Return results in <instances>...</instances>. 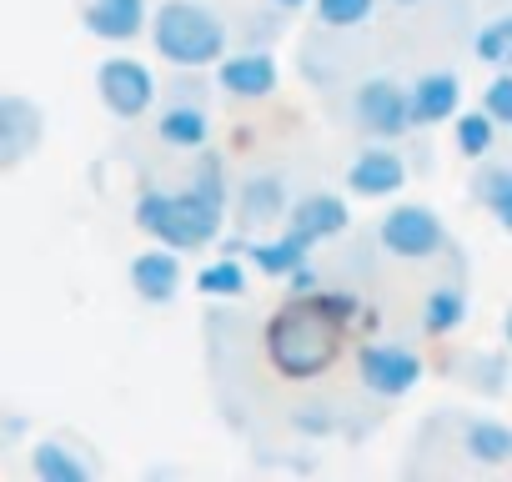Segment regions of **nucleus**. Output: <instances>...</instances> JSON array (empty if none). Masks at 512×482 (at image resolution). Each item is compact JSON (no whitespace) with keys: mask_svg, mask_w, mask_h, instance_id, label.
<instances>
[{"mask_svg":"<svg viewBox=\"0 0 512 482\" xmlns=\"http://www.w3.org/2000/svg\"><path fill=\"white\" fill-rule=\"evenodd\" d=\"M176 101H196V106H206V81H201L196 71H186V76H181V91H176Z\"/></svg>","mask_w":512,"mask_h":482,"instance_id":"nucleus-31","label":"nucleus"},{"mask_svg":"<svg viewBox=\"0 0 512 482\" xmlns=\"http://www.w3.org/2000/svg\"><path fill=\"white\" fill-rule=\"evenodd\" d=\"M181 282H186V272H181V252L166 247V241H161V247H151V252H141V257L131 262V292H136L141 302H151V307L176 302Z\"/></svg>","mask_w":512,"mask_h":482,"instance_id":"nucleus-12","label":"nucleus"},{"mask_svg":"<svg viewBox=\"0 0 512 482\" xmlns=\"http://www.w3.org/2000/svg\"><path fill=\"white\" fill-rule=\"evenodd\" d=\"M292 186H287V176L282 171H251L241 186H236V196H231V211H236V226L241 231H262V226H277V221H287L292 216Z\"/></svg>","mask_w":512,"mask_h":482,"instance_id":"nucleus-8","label":"nucleus"},{"mask_svg":"<svg viewBox=\"0 0 512 482\" xmlns=\"http://www.w3.org/2000/svg\"><path fill=\"white\" fill-rule=\"evenodd\" d=\"M472 367H467V382L477 387V392H487V397H497L502 387H507V357L502 352H477V357H467Z\"/></svg>","mask_w":512,"mask_h":482,"instance_id":"nucleus-26","label":"nucleus"},{"mask_svg":"<svg viewBox=\"0 0 512 482\" xmlns=\"http://www.w3.org/2000/svg\"><path fill=\"white\" fill-rule=\"evenodd\" d=\"M387 6H397V11H412V6H427V0H387Z\"/></svg>","mask_w":512,"mask_h":482,"instance_id":"nucleus-35","label":"nucleus"},{"mask_svg":"<svg viewBox=\"0 0 512 482\" xmlns=\"http://www.w3.org/2000/svg\"><path fill=\"white\" fill-rule=\"evenodd\" d=\"M452 136H457V151H462L467 161H482V156L492 151V141H497V116H492L487 106H477V111H457Z\"/></svg>","mask_w":512,"mask_h":482,"instance_id":"nucleus-22","label":"nucleus"},{"mask_svg":"<svg viewBox=\"0 0 512 482\" xmlns=\"http://www.w3.org/2000/svg\"><path fill=\"white\" fill-rule=\"evenodd\" d=\"M96 91H101V106L116 121H136L156 106V76L136 56H106L101 71H96Z\"/></svg>","mask_w":512,"mask_h":482,"instance_id":"nucleus-7","label":"nucleus"},{"mask_svg":"<svg viewBox=\"0 0 512 482\" xmlns=\"http://www.w3.org/2000/svg\"><path fill=\"white\" fill-rule=\"evenodd\" d=\"M46 141V111L26 96H0V166H21Z\"/></svg>","mask_w":512,"mask_h":482,"instance_id":"nucleus-10","label":"nucleus"},{"mask_svg":"<svg viewBox=\"0 0 512 482\" xmlns=\"http://www.w3.org/2000/svg\"><path fill=\"white\" fill-rule=\"evenodd\" d=\"M277 11H302V6H312V0H272Z\"/></svg>","mask_w":512,"mask_h":482,"instance_id":"nucleus-33","label":"nucleus"},{"mask_svg":"<svg viewBox=\"0 0 512 482\" xmlns=\"http://www.w3.org/2000/svg\"><path fill=\"white\" fill-rule=\"evenodd\" d=\"M287 221L297 231H307L312 241H337L352 226V211H347V201L337 191H307V196H297V206H292Z\"/></svg>","mask_w":512,"mask_h":482,"instance_id":"nucleus-17","label":"nucleus"},{"mask_svg":"<svg viewBox=\"0 0 512 482\" xmlns=\"http://www.w3.org/2000/svg\"><path fill=\"white\" fill-rule=\"evenodd\" d=\"M312 247L317 241L307 236V231H297L292 221H287V231L282 236H267V241H251V252H246V262L262 272L267 282H287L297 267H307L312 262Z\"/></svg>","mask_w":512,"mask_h":482,"instance_id":"nucleus-14","label":"nucleus"},{"mask_svg":"<svg viewBox=\"0 0 512 482\" xmlns=\"http://www.w3.org/2000/svg\"><path fill=\"white\" fill-rule=\"evenodd\" d=\"M457 442L472 462L482 467H512V427L497 422V417H482V412H467L457 422Z\"/></svg>","mask_w":512,"mask_h":482,"instance_id":"nucleus-15","label":"nucleus"},{"mask_svg":"<svg viewBox=\"0 0 512 482\" xmlns=\"http://www.w3.org/2000/svg\"><path fill=\"white\" fill-rule=\"evenodd\" d=\"M312 292H322V272L307 262V267H297V272L287 277V297H312Z\"/></svg>","mask_w":512,"mask_h":482,"instance_id":"nucleus-29","label":"nucleus"},{"mask_svg":"<svg viewBox=\"0 0 512 482\" xmlns=\"http://www.w3.org/2000/svg\"><path fill=\"white\" fill-rule=\"evenodd\" d=\"M231 186H226V166L216 151H201L191 181L181 191H156L146 186L136 196V226L151 241H166L176 252H201L216 247L226 231V211H231Z\"/></svg>","mask_w":512,"mask_h":482,"instance_id":"nucleus-1","label":"nucleus"},{"mask_svg":"<svg viewBox=\"0 0 512 482\" xmlns=\"http://www.w3.org/2000/svg\"><path fill=\"white\" fill-rule=\"evenodd\" d=\"M462 111V81L452 71H427L412 81V116L417 126H442V121H457Z\"/></svg>","mask_w":512,"mask_h":482,"instance_id":"nucleus-16","label":"nucleus"},{"mask_svg":"<svg viewBox=\"0 0 512 482\" xmlns=\"http://www.w3.org/2000/svg\"><path fill=\"white\" fill-rule=\"evenodd\" d=\"M312 302H317L327 317H337L342 327H357V317H362V302H357V292H347V287H322V292H312Z\"/></svg>","mask_w":512,"mask_h":482,"instance_id":"nucleus-27","label":"nucleus"},{"mask_svg":"<svg viewBox=\"0 0 512 482\" xmlns=\"http://www.w3.org/2000/svg\"><path fill=\"white\" fill-rule=\"evenodd\" d=\"M156 136H161V146H171V151H206V141H211V116H206V106H196V101H171V106H161V116H156Z\"/></svg>","mask_w":512,"mask_h":482,"instance_id":"nucleus-19","label":"nucleus"},{"mask_svg":"<svg viewBox=\"0 0 512 482\" xmlns=\"http://www.w3.org/2000/svg\"><path fill=\"white\" fill-rule=\"evenodd\" d=\"M472 196L482 201V211L512 236V166H482L472 176Z\"/></svg>","mask_w":512,"mask_h":482,"instance_id":"nucleus-21","label":"nucleus"},{"mask_svg":"<svg viewBox=\"0 0 512 482\" xmlns=\"http://www.w3.org/2000/svg\"><path fill=\"white\" fill-rule=\"evenodd\" d=\"M377 241H382L392 257H402V262H432V257L447 252V226H442V216L432 206L402 201V206H392L382 216Z\"/></svg>","mask_w":512,"mask_h":482,"instance_id":"nucleus-4","label":"nucleus"},{"mask_svg":"<svg viewBox=\"0 0 512 482\" xmlns=\"http://www.w3.org/2000/svg\"><path fill=\"white\" fill-rule=\"evenodd\" d=\"M502 342H507V352H512V307H507V317H502Z\"/></svg>","mask_w":512,"mask_h":482,"instance_id":"nucleus-34","label":"nucleus"},{"mask_svg":"<svg viewBox=\"0 0 512 482\" xmlns=\"http://www.w3.org/2000/svg\"><path fill=\"white\" fill-rule=\"evenodd\" d=\"M201 297H246V257H216L196 272Z\"/></svg>","mask_w":512,"mask_h":482,"instance_id":"nucleus-23","label":"nucleus"},{"mask_svg":"<svg viewBox=\"0 0 512 482\" xmlns=\"http://www.w3.org/2000/svg\"><path fill=\"white\" fill-rule=\"evenodd\" d=\"M472 56H477L482 66H492V71H512V16L487 21V26L477 31V41H472Z\"/></svg>","mask_w":512,"mask_h":482,"instance_id":"nucleus-24","label":"nucleus"},{"mask_svg":"<svg viewBox=\"0 0 512 482\" xmlns=\"http://www.w3.org/2000/svg\"><path fill=\"white\" fill-rule=\"evenodd\" d=\"M81 26H86L96 41L126 46V41H136V36L151 26V11H146V0H86Z\"/></svg>","mask_w":512,"mask_h":482,"instance_id":"nucleus-13","label":"nucleus"},{"mask_svg":"<svg viewBox=\"0 0 512 482\" xmlns=\"http://www.w3.org/2000/svg\"><path fill=\"white\" fill-rule=\"evenodd\" d=\"M482 106L497 116V126H512V71H497L482 91Z\"/></svg>","mask_w":512,"mask_h":482,"instance_id":"nucleus-28","label":"nucleus"},{"mask_svg":"<svg viewBox=\"0 0 512 482\" xmlns=\"http://www.w3.org/2000/svg\"><path fill=\"white\" fill-rule=\"evenodd\" d=\"M31 472L41 482H96V462L71 437H46L31 447Z\"/></svg>","mask_w":512,"mask_h":482,"instance_id":"nucleus-18","label":"nucleus"},{"mask_svg":"<svg viewBox=\"0 0 512 482\" xmlns=\"http://www.w3.org/2000/svg\"><path fill=\"white\" fill-rule=\"evenodd\" d=\"M292 422H297V432H307V437H327V432L337 427V422H332L327 412H317V407H302Z\"/></svg>","mask_w":512,"mask_h":482,"instance_id":"nucleus-30","label":"nucleus"},{"mask_svg":"<svg viewBox=\"0 0 512 482\" xmlns=\"http://www.w3.org/2000/svg\"><path fill=\"white\" fill-rule=\"evenodd\" d=\"M151 46L161 61H171L181 71H206V66H221L231 56L221 16L196 6V0H166L151 16Z\"/></svg>","mask_w":512,"mask_h":482,"instance_id":"nucleus-3","label":"nucleus"},{"mask_svg":"<svg viewBox=\"0 0 512 482\" xmlns=\"http://www.w3.org/2000/svg\"><path fill=\"white\" fill-rule=\"evenodd\" d=\"M342 337H347V327L337 317H327L312 297H287V307L267 317L262 347H267V362L287 382H312V377L332 372V362L342 357Z\"/></svg>","mask_w":512,"mask_h":482,"instance_id":"nucleus-2","label":"nucleus"},{"mask_svg":"<svg viewBox=\"0 0 512 482\" xmlns=\"http://www.w3.org/2000/svg\"><path fill=\"white\" fill-rule=\"evenodd\" d=\"M352 121H357V131H367L372 141H402V136L417 126V116H412V86L402 91L392 76L362 81L357 96H352Z\"/></svg>","mask_w":512,"mask_h":482,"instance_id":"nucleus-5","label":"nucleus"},{"mask_svg":"<svg viewBox=\"0 0 512 482\" xmlns=\"http://www.w3.org/2000/svg\"><path fill=\"white\" fill-rule=\"evenodd\" d=\"M422 372H427L422 357L402 342H362L357 347V382H362V392H372L382 402H397V397L417 392Z\"/></svg>","mask_w":512,"mask_h":482,"instance_id":"nucleus-6","label":"nucleus"},{"mask_svg":"<svg viewBox=\"0 0 512 482\" xmlns=\"http://www.w3.org/2000/svg\"><path fill=\"white\" fill-rule=\"evenodd\" d=\"M402 186H407V161H402V151H392V141L362 146L347 166V191L352 196L382 201V196H397Z\"/></svg>","mask_w":512,"mask_h":482,"instance_id":"nucleus-9","label":"nucleus"},{"mask_svg":"<svg viewBox=\"0 0 512 482\" xmlns=\"http://www.w3.org/2000/svg\"><path fill=\"white\" fill-rule=\"evenodd\" d=\"M382 0H312V11H317V26L327 31H352V26H367L377 16Z\"/></svg>","mask_w":512,"mask_h":482,"instance_id":"nucleus-25","label":"nucleus"},{"mask_svg":"<svg viewBox=\"0 0 512 482\" xmlns=\"http://www.w3.org/2000/svg\"><path fill=\"white\" fill-rule=\"evenodd\" d=\"M277 81H282L277 56L262 51V46L236 51V56H226V61L216 66V86H221L226 96H241V101H262V96H272Z\"/></svg>","mask_w":512,"mask_h":482,"instance_id":"nucleus-11","label":"nucleus"},{"mask_svg":"<svg viewBox=\"0 0 512 482\" xmlns=\"http://www.w3.org/2000/svg\"><path fill=\"white\" fill-rule=\"evenodd\" d=\"M462 322H467V292H462V282H437L422 297V332L427 337H452Z\"/></svg>","mask_w":512,"mask_h":482,"instance_id":"nucleus-20","label":"nucleus"},{"mask_svg":"<svg viewBox=\"0 0 512 482\" xmlns=\"http://www.w3.org/2000/svg\"><path fill=\"white\" fill-rule=\"evenodd\" d=\"M21 432H26V417H16V412H11V417H6V442H16Z\"/></svg>","mask_w":512,"mask_h":482,"instance_id":"nucleus-32","label":"nucleus"}]
</instances>
